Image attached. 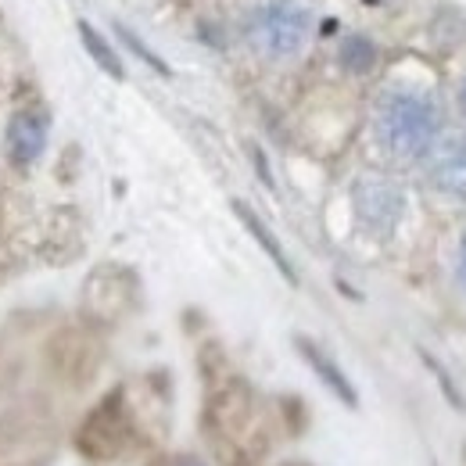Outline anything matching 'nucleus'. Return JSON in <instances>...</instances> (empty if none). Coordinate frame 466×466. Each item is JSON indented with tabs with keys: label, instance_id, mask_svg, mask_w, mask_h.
I'll return each mask as SVG.
<instances>
[{
	"label": "nucleus",
	"instance_id": "obj_1",
	"mask_svg": "<svg viewBox=\"0 0 466 466\" xmlns=\"http://www.w3.org/2000/svg\"><path fill=\"white\" fill-rule=\"evenodd\" d=\"M441 133L438 105L416 90H391L377 112V137L395 158H423Z\"/></svg>",
	"mask_w": 466,
	"mask_h": 466
},
{
	"label": "nucleus",
	"instance_id": "obj_3",
	"mask_svg": "<svg viewBox=\"0 0 466 466\" xmlns=\"http://www.w3.org/2000/svg\"><path fill=\"white\" fill-rule=\"evenodd\" d=\"M351 205L362 230L388 237L406 216V190L388 176H362L351 187Z\"/></svg>",
	"mask_w": 466,
	"mask_h": 466
},
{
	"label": "nucleus",
	"instance_id": "obj_5",
	"mask_svg": "<svg viewBox=\"0 0 466 466\" xmlns=\"http://www.w3.org/2000/svg\"><path fill=\"white\" fill-rule=\"evenodd\" d=\"M4 147H7V158L15 166H33L47 147V116L36 112V108L15 112L11 122H7Z\"/></svg>",
	"mask_w": 466,
	"mask_h": 466
},
{
	"label": "nucleus",
	"instance_id": "obj_7",
	"mask_svg": "<svg viewBox=\"0 0 466 466\" xmlns=\"http://www.w3.org/2000/svg\"><path fill=\"white\" fill-rule=\"evenodd\" d=\"M294 345H298V351H301V359L312 366V373H316V377H319V380H323V384H327V388H330V391H334V395H338L345 406H359L351 380L341 373V366H338V362H334L327 351L319 349V345H312L309 338H298Z\"/></svg>",
	"mask_w": 466,
	"mask_h": 466
},
{
	"label": "nucleus",
	"instance_id": "obj_11",
	"mask_svg": "<svg viewBox=\"0 0 466 466\" xmlns=\"http://www.w3.org/2000/svg\"><path fill=\"white\" fill-rule=\"evenodd\" d=\"M118 36L126 40V47H129V51H133L137 58H144L147 65H151V68H155V72H162V76H173V72H169V65L158 58V55H151V51L144 47V40H140V36H133V33H129L126 25H118Z\"/></svg>",
	"mask_w": 466,
	"mask_h": 466
},
{
	"label": "nucleus",
	"instance_id": "obj_12",
	"mask_svg": "<svg viewBox=\"0 0 466 466\" xmlns=\"http://www.w3.org/2000/svg\"><path fill=\"white\" fill-rule=\"evenodd\" d=\"M456 277H460V288L466 291V237L460 244V258H456Z\"/></svg>",
	"mask_w": 466,
	"mask_h": 466
},
{
	"label": "nucleus",
	"instance_id": "obj_4",
	"mask_svg": "<svg viewBox=\"0 0 466 466\" xmlns=\"http://www.w3.org/2000/svg\"><path fill=\"white\" fill-rule=\"evenodd\" d=\"M129 431L133 427H129V416L122 409V391H116L108 402H101V406L86 416V423H83V431H79L76 441H79V449L90 460H112V456H118L126 449Z\"/></svg>",
	"mask_w": 466,
	"mask_h": 466
},
{
	"label": "nucleus",
	"instance_id": "obj_10",
	"mask_svg": "<svg viewBox=\"0 0 466 466\" xmlns=\"http://www.w3.org/2000/svg\"><path fill=\"white\" fill-rule=\"evenodd\" d=\"M79 40H83L86 55L101 65V72H108L112 79H122V76H126V72H122V61H118V55L112 51V44H108L90 22H79Z\"/></svg>",
	"mask_w": 466,
	"mask_h": 466
},
{
	"label": "nucleus",
	"instance_id": "obj_9",
	"mask_svg": "<svg viewBox=\"0 0 466 466\" xmlns=\"http://www.w3.org/2000/svg\"><path fill=\"white\" fill-rule=\"evenodd\" d=\"M377 44L370 40V36H359V33H351L345 36L341 44H338V65L351 72V76H366V72H373L377 68Z\"/></svg>",
	"mask_w": 466,
	"mask_h": 466
},
{
	"label": "nucleus",
	"instance_id": "obj_14",
	"mask_svg": "<svg viewBox=\"0 0 466 466\" xmlns=\"http://www.w3.org/2000/svg\"><path fill=\"white\" fill-rule=\"evenodd\" d=\"M460 108H463V116H466V76H463V83H460Z\"/></svg>",
	"mask_w": 466,
	"mask_h": 466
},
{
	"label": "nucleus",
	"instance_id": "obj_2",
	"mask_svg": "<svg viewBox=\"0 0 466 466\" xmlns=\"http://www.w3.org/2000/svg\"><path fill=\"white\" fill-rule=\"evenodd\" d=\"M309 29H312V15L298 0H269V4L255 7L248 18L251 47L273 61L294 58L305 47Z\"/></svg>",
	"mask_w": 466,
	"mask_h": 466
},
{
	"label": "nucleus",
	"instance_id": "obj_13",
	"mask_svg": "<svg viewBox=\"0 0 466 466\" xmlns=\"http://www.w3.org/2000/svg\"><path fill=\"white\" fill-rule=\"evenodd\" d=\"M173 466H208V463H201V460H194V456H179V460H173Z\"/></svg>",
	"mask_w": 466,
	"mask_h": 466
},
{
	"label": "nucleus",
	"instance_id": "obj_8",
	"mask_svg": "<svg viewBox=\"0 0 466 466\" xmlns=\"http://www.w3.org/2000/svg\"><path fill=\"white\" fill-rule=\"evenodd\" d=\"M233 212H237V219L244 223V230L251 233L255 240H258V248H262V251H266V255L273 258V266H277V269L284 273V280H288V284H298V273H294V266H291V258H288V251H284V248H280V240H277V237L269 233V227H266V223H262V219L255 216V208H248L244 201H233Z\"/></svg>",
	"mask_w": 466,
	"mask_h": 466
},
{
	"label": "nucleus",
	"instance_id": "obj_6",
	"mask_svg": "<svg viewBox=\"0 0 466 466\" xmlns=\"http://www.w3.org/2000/svg\"><path fill=\"white\" fill-rule=\"evenodd\" d=\"M431 179L441 194L449 198H466V137L460 140H449L434 151V162H431Z\"/></svg>",
	"mask_w": 466,
	"mask_h": 466
}]
</instances>
